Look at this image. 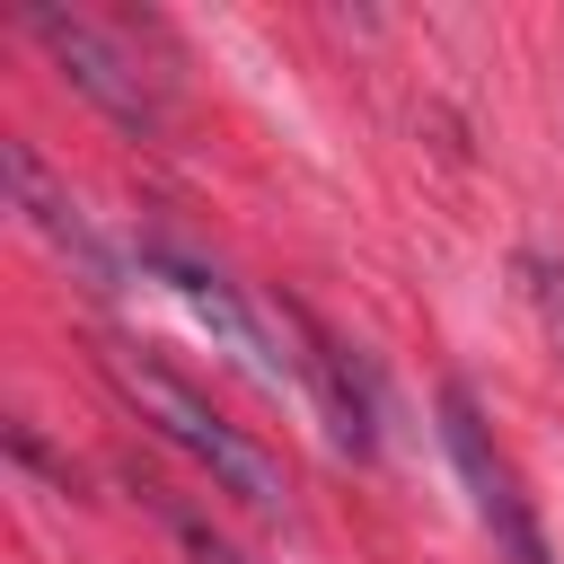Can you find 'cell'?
I'll return each mask as SVG.
<instances>
[{"label":"cell","instance_id":"1","mask_svg":"<svg viewBox=\"0 0 564 564\" xmlns=\"http://www.w3.org/2000/svg\"><path fill=\"white\" fill-rule=\"evenodd\" d=\"M106 379H115V388L141 405V423H159V441H176V449H185L220 494H238V502H247V511H264V520L282 511V467H273V458H264L229 414H212V397H203V388H185L167 361L123 352V344L106 352Z\"/></svg>","mask_w":564,"mask_h":564},{"label":"cell","instance_id":"2","mask_svg":"<svg viewBox=\"0 0 564 564\" xmlns=\"http://www.w3.org/2000/svg\"><path fill=\"white\" fill-rule=\"evenodd\" d=\"M26 18V35L53 53V70L79 88V97H97L115 123H132V132H159V79L141 70V53L115 35V26H97V18H79V9H53V0H26L18 9Z\"/></svg>","mask_w":564,"mask_h":564},{"label":"cell","instance_id":"3","mask_svg":"<svg viewBox=\"0 0 564 564\" xmlns=\"http://www.w3.org/2000/svg\"><path fill=\"white\" fill-rule=\"evenodd\" d=\"M441 441H449V458H458V476H467V494H476L485 538H494L511 564H546V529H538V511H529L511 458L494 449V432H485V414H476V397H467L458 379L441 388Z\"/></svg>","mask_w":564,"mask_h":564},{"label":"cell","instance_id":"4","mask_svg":"<svg viewBox=\"0 0 564 564\" xmlns=\"http://www.w3.org/2000/svg\"><path fill=\"white\" fill-rule=\"evenodd\" d=\"M282 317H291V335H300V379L317 388V414H326L335 449L370 458V449H379V405H370V379L352 370V352H344V344H335L308 308H291V300H282Z\"/></svg>","mask_w":564,"mask_h":564},{"label":"cell","instance_id":"5","mask_svg":"<svg viewBox=\"0 0 564 564\" xmlns=\"http://www.w3.org/2000/svg\"><path fill=\"white\" fill-rule=\"evenodd\" d=\"M0 176H9V203H18V220H26V229H35V238L62 256V264H79L88 282H115V256L97 247V229L79 220V203H70V194L44 176V159H35L26 141H0Z\"/></svg>","mask_w":564,"mask_h":564},{"label":"cell","instance_id":"6","mask_svg":"<svg viewBox=\"0 0 564 564\" xmlns=\"http://www.w3.org/2000/svg\"><path fill=\"white\" fill-rule=\"evenodd\" d=\"M141 264H150V273H159V282H167V291H176V300H185V308H194V317H203V326H212V335H220V344H229L238 361L273 370V361H264V335H256L247 300H238V291L220 282V264H203L194 247H176V238H159V229L141 238Z\"/></svg>","mask_w":564,"mask_h":564},{"label":"cell","instance_id":"7","mask_svg":"<svg viewBox=\"0 0 564 564\" xmlns=\"http://www.w3.org/2000/svg\"><path fill=\"white\" fill-rule=\"evenodd\" d=\"M520 291H529V308H538L546 344L564 352V256H520Z\"/></svg>","mask_w":564,"mask_h":564},{"label":"cell","instance_id":"8","mask_svg":"<svg viewBox=\"0 0 564 564\" xmlns=\"http://www.w3.org/2000/svg\"><path fill=\"white\" fill-rule=\"evenodd\" d=\"M167 529H176V546H185V564H256V555H238L212 520H194V511H167Z\"/></svg>","mask_w":564,"mask_h":564}]
</instances>
